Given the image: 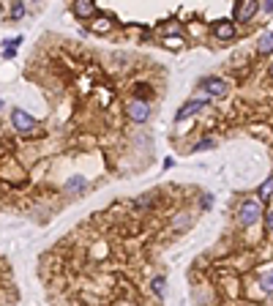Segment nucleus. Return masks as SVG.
<instances>
[{"label":"nucleus","instance_id":"nucleus-1","mask_svg":"<svg viewBox=\"0 0 273 306\" xmlns=\"http://www.w3.org/2000/svg\"><path fill=\"white\" fill-rule=\"evenodd\" d=\"M263 200H243L241 208H238V222L243 224V227H252V224H257L260 219H263Z\"/></svg>","mask_w":273,"mask_h":306},{"label":"nucleus","instance_id":"nucleus-2","mask_svg":"<svg viewBox=\"0 0 273 306\" xmlns=\"http://www.w3.org/2000/svg\"><path fill=\"white\" fill-rule=\"evenodd\" d=\"M260 8H263L260 0H238L235 11H232V19H235V22H252L254 16H257Z\"/></svg>","mask_w":273,"mask_h":306},{"label":"nucleus","instance_id":"nucleus-3","mask_svg":"<svg viewBox=\"0 0 273 306\" xmlns=\"http://www.w3.org/2000/svg\"><path fill=\"white\" fill-rule=\"evenodd\" d=\"M200 88L205 90L208 96H213V99H224V96L230 93V82L222 79V77H205L200 82Z\"/></svg>","mask_w":273,"mask_h":306},{"label":"nucleus","instance_id":"nucleus-4","mask_svg":"<svg viewBox=\"0 0 273 306\" xmlns=\"http://www.w3.org/2000/svg\"><path fill=\"white\" fill-rule=\"evenodd\" d=\"M11 123H14V129L19 131V134H33L36 131V120H33V115H27L25 109H11Z\"/></svg>","mask_w":273,"mask_h":306},{"label":"nucleus","instance_id":"nucleus-5","mask_svg":"<svg viewBox=\"0 0 273 306\" xmlns=\"http://www.w3.org/2000/svg\"><path fill=\"white\" fill-rule=\"evenodd\" d=\"M126 115H129V120H134V123H145V120L150 118V104L145 99H134L126 107Z\"/></svg>","mask_w":273,"mask_h":306},{"label":"nucleus","instance_id":"nucleus-6","mask_svg":"<svg viewBox=\"0 0 273 306\" xmlns=\"http://www.w3.org/2000/svg\"><path fill=\"white\" fill-rule=\"evenodd\" d=\"M208 107V99H189V101H183L181 104V109L175 112V120L181 123V120L186 118H191V115H197V112H202V109Z\"/></svg>","mask_w":273,"mask_h":306},{"label":"nucleus","instance_id":"nucleus-7","mask_svg":"<svg viewBox=\"0 0 273 306\" xmlns=\"http://www.w3.org/2000/svg\"><path fill=\"white\" fill-rule=\"evenodd\" d=\"M235 22L232 19H219L216 25H213V36L219 38V41H232L235 38Z\"/></svg>","mask_w":273,"mask_h":306},{"label":"nucleus","instance_id":"nucleus-8","mask_svg":"<svg viewBox=\"0 0 273 306\" xmlns=\"http://www.w3.org/2000/svg\"><path fill=\"white\" fill-rule=\"evenodd\" d=\"M71 11L77 19H93L96 16V0H74Z\"/></svg>","mask_w":273,"mask_h":306},{"label":"nucleus","instance_id":"nucleus-9","mask_svg":"<svg viewBox=\"0 0 273 306\" xmlns=\"http://www.w3.org/2000/svg\"><path fill=\"white\" fill-rule=\"evenodd\" d=\"M112 27H115V22L109 19V16H98V19H93V22H90V30H93V33H98V36L109 33Z\"/></svg>","mask_w":273,"mask_h":306},{"label":"nucleus","instance_id":"nucleus-10","mask_svg":"<svg viewBox=\"0 0 273 306\" xmlns=\"http://www.w3.org/2000/svg\"><path fill=\"white\" fill-rule=\"evenodd\" d=\"M257 197L263 200V205H265V203H271V200H273V175H268L263 183H260V189H257Z\"/></svg>","mask_w":273,"mask_h":306},{"label":"nucleus","instance_id":"nucleus-11","mask_svg":"<svg viewBox=\"0 0 273 306\" xmlns=\"http://www.w3.org/2000/svg\"><path fill=\"white\" fill-rule=\"evenodd\" d=\"M273 52V30L271 33H263L257 41V55H271Z\"/></svg>","mask_w":273,"mask_h":306},{"label":"nucleus","instance_id":"nucleus-12","mask_svg":"<svg viewBox=\"0 0 273 306\" xmlns=\"http://www.w3.org/2000/svg\"><path fill=\"white\" fill-rule=\"evenodd\" d=\"M22 16H25V3H22V0H14V3H11V11H8V19L19 22Z\"/></svg>","mask_w":273,"mask_h":306},{"label":"nucleus","instance_id":"nucleus-13","mask_svg":"<svg viewBox=\"0 0 273 306\" xmlns=\"http://www.w3.org/2000/svg\"><path fill=\"white\" fill-rule=\"evenodd\" d=\"M260 287H263L265 296H273V268L265 271V274L260 276Z\"/></svg>","mask_w":273,"mask_h":306},{"label":"nucleus","instance_id":"nucleus-14","mask_svg":"<svg viewBox=\"0 0 273 306\" xmlns=\"http://www.w3.org/2000/svg\"><path fill=\"white\" fill-rule=\"evenodd\" d=\"M183 41H186V38L181 36V33H172V36L164 38V47H167V49H181Z\"/></svg>","mask_w":273,"mask_h":306},{"label":"nucleus","instance_id":"nucleus-15","mask_svg":"<svg viewBox=\"0 0 273 306\" xmlns=\"http://www.w3.org/2000/svg\"><path fill=\"white\" fill-rule=\"evenodd\" d=\"M74 189H77V192H82V189H85V178H82V175H74V178H68V183H66V192H74Z\"/></svg>","mask_w":273,"mask_h":306},{"label":"nucleus","instance_id":"nucleus-16","mask_svg":"<svg viewBox=\"0 0 273 306\" xmlns=\"http://www.w3.org/2000/svg\"><path fill=\"white\" fill-rule=\"evenodd\" d=\"M211 148H216V142L211 140V137H205V140H200L194 148H191L189 153H202V151H211Z\"/></svg>","mask_w":273,"mask_h":306},{"label":"nucleus","instance_id":"nucleus-17","mask_svg":"<svg viewBox=\"0 0 273 306\" xmlns=\"http://www.w3.org/2000/svg\"><path fill=\"white\" fill-rule=\"evenodd\" d=\"M150 287H153V293H156L159 298H164V296H167V282H164V276H156Z\"/></svg>","mask_w":273,"mask_h":306},{"label":"nucleus","instance_id":"nucleus-18","mask_svg":"<svg viewBox=\"0 0 273 306\" xmlns=\"http://www.w3.org/2000/svg\"><path fill=\"white\" fill-rule=\"evenodd\" d=\"M189 213H178V219H175V230H183V227H189Z\"/></svg>","mask_w":273,"mask_h":306},{"label":"nucleus","instance_id":"nucleus-19","mask_svg":"<svg viewBox=\"0 0 273 306\" xmlns=\"http://www.w3.org/2000/svg\"><path fill=\"white\" fill-rule=\"evenodd\" d=\"M213 205V194H202V200H200V208H211Z\"/></svg>","mask_w":273,"mask_h":306},{"label":"nucleus","instance_id":"nucleus-20","mask_svg":"<svg viewBox=\"0 0 273 306\" xmlns=\"http://www.w3.org/2000/svg\"><path fill=\"white\" fill-rule=\"evenodd\" d=\"M265 224H268V233L273 235V211H268V213H265Z\"/></svg>","mask_w":273,"mask_h":306},{"label":"nucleus","instance_id":"nucleus-21","mask_svg":"<svg viewBox=\"0 0 273 306\" xmlns=\"http://www.w3.org/2000/svg\"><path fill=\"white\" fill-rule=\"evenodd\" d=\"M263 8H265V11H271V14H273V0H265V3H263Z\"/></svg>","mask_w":273,"mask_h":306},{"label":"nucleus","instance_id":"nucleus-22","mask_svg":"<svg viewBox=\"0 0 273 306\" xmlns=\"http://www.w3.org/2000/svg\"><path fill=\"white\" fill-rule=\"evenodd\" d=\"M271 77H273V63H271Z\"/></svg>","mask_w":273,"mask_h":306},{"label":"nucleus","instance_id":"nucleus-23","mask_svg":"<svg viewBox=\"0 0 273 306\" xmlns=\"http://www.w3.org/2000/svg\"><path fill=\"white\" fill-rule=\"evenodd\" d=\"M3 107H5V104H3V101H0V109H3Z\"/></svg>","mask_w":273,"mask_h":306}]
</instances>
